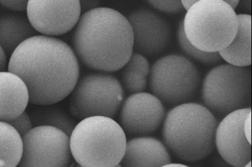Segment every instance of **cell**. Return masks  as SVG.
<instances>
[{"mask_svg": "<svg viewBox=\"0 0 252 167\" xmlns=\"http://www.w3.org/2000/svg\"><path fill=\"white\" fill-rule=\"evenodd\" d=\"M8 71L23 80L28 89L29 103L54 105L73 91L80 76V65L67 43L37 35L13 52Z\"/></svg>", "mask_w": 252, "mask_h": 167, "instance_id": "6da1fadb", "label": "cell"}, {"mask_svg": "<svg viewBox=\"0 0 252 167\" xmlns=\"http://www.w3.org/2000/svg\"><path fill=\"white\" fill-rule=\"evenodd\" d=\"M72 44L83 65L104 73L122 69L134 53L133 33L127 17L110 8L82 13Z\"/></svg>", "mask_w": 252, "mask_h": 167, "instance_id": "7a4b0ae2", "label": "cell"}, {"mask_svg": "<svg viewBox=\"0 0 252 167\" xmlns=\"http://www.w3.org/2000/svg\"><path fill=\"white\" fill-rule=\"evenodd\" d=\"M218 123L217 117L200 103L176 106L166 113L162 125L163 143L178 159L199 161L215 150Z\"/></svg>", "mask_w": 252, "mask_h": 167, "instance_id": "3957f363", "label": "cell"}, {"mask_svg": "<svg viewBox=\"0 0 252 167\" xmlns=\"http://www.w3.org/2000/svg\"><path fill=\"white\" fill-rule=\"evenodd\" d=\"M73 160L82 167H116L125 155L127 137L118 123L102 116L78 123L69 136Z\"/></svg>", "mask_w": 252, "mask_h": 167, "instance_id": "277c9868", "label": "cell"}, {"mask_svg": "<svg viewBox=\"0 0 252 167\" xmlns=\"http://www.w3.org/2000/svg\"><path fill=\"white\" fill-rule=\"evenodd\" d=\"M184 33L192 46L205 53H218L228 47L237 33L235 11L222 0H200L182 20Z\"/></svg>", "mask_w": 252, "mask_h": 167, "instance_id": "5b68a950", "label": "cell"}, {"mask_svg": "<svg viewBox=\"0 0 252 167\" xmlns=\"http://www.w3.org/2000/svg\"><path fill=\"white\" fill-rule=\"evenodd\" d=\"M201 99L215 116L224 117L236 110L251 108V69L229 64L213 67L202 81Z\"/></svg>", "mask_w": 252, "mask_h": 167, "instance_id": "8992f818", "label": "cell"}, {"mask_svg": "<svg viewBox=\"0 0 252 167\" xmlns=\"http://www.w3.org/2000/svg\"><path fill=\"white\" fill-rule=\"evenodd\" d=\"M149 86L152 94L165 105L174 107L191 102L201 85V74L190 59L170 54L151 67Z\"/></svg>", "mask_w": 252, "mask_h": 167, "instance_id": "52a82bcc", "label": "cell"}, {"mask_svg": "<svg viewBox=\"0 0 252 167\" xmlns=\"http://www.w3.org/2000/svg\"><path fill=\"white\" fill-rule=\"evenodd\" d=\"M121 83L109 73H92L78 79L70 94L69 111L79 120L95 116L113 119L125 100Z\"/></svg>", "mask_w": 252, "mask_h": 167, "instance_id": "ba28073f", "label": "cell"}, {"mask_svg": "<svg viewBox=\"0 0 252 167\" xmlns=\"http://www.w3.org/2000/svg\"><path fill=\"white\" fill-rule=\"evenodd\" d=\"M19 167H70L73 157L69 136L57 128L35 126L22 137Z\"/></svg>", "mask_w": 252, "mask_h": 167, "instance_id": "9c48e42d", "label": "cell"}, {"mask_svg": "<svg viewBox=\"0 0 252 167\" xmlns=\"http://www.w3.org/2000/svg\"><path fill=\"white\" fill-rule=\"evenodd\" d=\"M119 121L126 135L145 137L156 132L165 120V105L152 93L132 94L121 106Z\"/></svg>", "mask_w": 252, "mask_h": 167, "instance_id": "30bf717a", "label": "cell"}, {"mask_svg": "<svg viewBox=\"0 0 252 167\" xmlns=\"http://www.w3.org/2000/svg\"><path fill=\"white\" fill-rule=\"evenodd\" d=\"M132 33L135 53L146 58L158 56L170 44L172 29L168 20L154 10L140 8L127 17Z\"/></svg>", "mask_w": 252, "mask_h": 167, "instance_id": "8fae6325", "label": "cell"}, {"mask_svg": "<svg viewBox=\"0 0 252 167\" xmlns=\"http://www.w3.org/2000/svg\"><path fill=\"white\" fill-rule=\"evenodd\" d=\"M28 18L37 33L48 37L65 34L77 25L80 1H28Z\"/></svg>", "mask_w": 252, "mask_h": 167, "instance_id": "7c38bea8", "label": "cell"}, {"mask_svg": "<svg viewBox=\"0 0 252 167\" xmlns=\"http://www.w3.org/2000/svg\"><path fill=\"white\" fill-rule=\"evenodd\" d=\"M251 108L236 110L218 123L215 147L222 159L233 167H244L251 162L252 145L244 132V122Z\"/></svg>", "mask_w": 252, "mask_h": 167, "instance_id": "4fadbf2b", "label": "cell"}, {"mask_svg": "<svg viewBox=\"0 0 252 167\" xmlns=\"http://www.w3.org/2000/svg\"><path fill=\"white\" fill-rule=\"evenodd\" d=\"M172 163L163 141L154 137H134L127 141L121 167H161Z\"/></svg>", "mask_w": 252, "mask_h": 167, "instance_id": "5bb4252c", "label": "cell"}, {"mask_svg": "<svg viewBox=\"0 0 252 167\" xmlns=\"http://www.w3.org/2000/svg\"><path fill=\"white\" fill-rule=\"evenodd\" d=\"M29 103V91L23 80L10 72H0V122L14 120L26 111Z\"/></svg>", "mask_w": 252, "mask_h": 167, "instance_id": "9a60e30c", "label": "cell"}, {"mask_svg": "<svg viewBox=\"0 0 252 167\" xmlns=\"http://www.w3.org/2000/svg\"><path fill=\"white\" fill-rule=\"evenodd\" d=\"M238 28L232 42L219 54L228 64L249 67L252 64V16L237 15Z\"/></svg>", "mask_w": 252, "mask_h": 167, "instance_id": "2e32d148", "label": "cell"}, {"mask_svg": "<svg viewBox=\"0 0 252 167\" xmlns=\"http://www.w3.org/2000/svg\"><path fill=\"white\" fill-rule=\"evenodd\" d=\"M28 17L8 14L0 17V46L6 54L13 52L26 40L37 35Z\"/></svg>", "mask_w": 252, "mask_h": 167, "instance_id": "e0dca14e", "label": "cell"}, {"mask_svg": "<svg viewBox=\"0 0 252 167\" xmlns=\"http://www.w3.org/2000/svg\"><path fill=\"white\" fill-rule=\"evenodd\" d=\"M123 69L121 84L124 89L131 94L145 91L151 69L147 58L134 52Z\"/></svg>", "mask_w": 252, "mask_h": 167, "instance_id": "ac0fdd59", "label": "cell"}, {"mask_svg": "<svg viewBox=\"0 0 252 167\" xmlns=\"http://www.w3.org/2000/svg\"><path fill=\"white\" fill-rule=\"evenodd\" d=\"M37 106L29 113L33 127L50 126L71 136L77 124L66 112L55 104Z\"/></svg>", "mask_w": 252, "mask_h": 167, "instance_id": "d6986e66", "label": "cell"}, {"mask_svg": "<svg viewBox=\"0 0 252 167\" xmlns=\"http://www.w3.org/2000/svg\"><path fill=\"white\" fill-rule=\"evenodd\" d=\"M23 152L22 137L10 124L0 122V167H17Z\"/></svg>", "mask_w": 252, "mask_h": 167, "instance_id": "ffe728a7", "label": "cell"}, {"mask_svg": "<svg viewBox=\"0 0 252 167\" xmlns=\"http://www.w3.org/2000/svg\"><path fill=\"white\" fill-rule=\"evenodd\" d=\"M177 39L180 48L185 55L198 62L204 65H215L221 60L219 53H205L190 44L184 33L182 20L178 28Z\"/></svg>", "mask_w": 252, "mask_h": 167, "instance_id": "44dd1931", "label": "cell"}, {"mask_svg": "<svg viewBox=\"0 0 252 167\" xmlns=\"http://www.w3.org/2000/svg\"><path fill=\"white\" fill-rule=\"evenodd\" d=\"M146 3L155 10L168 14H177L184 10L181 1H147Z\"/></svg>", "mask_w": 252, "mask_h": 167, "instance_id": "7402d4cb", "label": "cell"}, {"mask_svg": "<svg viewBox=\"0 0 252 167\" xmlns=\"http://www.w3.org/2000/svg\"><path fill=\"white\" fill-rule=\"evenodd\" d=\"M8 124L17 131L21 137L33 128L31 117L29 113L26 111Z\"/></svg>", "mask_w": 252, "mask_h": 167, "instance_id": "603a6c76", "label": "cell"}, {"mask_svg": "<svg viewBox=\"0 0 252 167\" xmlns=\"http://www.w3.org/2000/svg\"><path fill=\"white\" fill-rule=\"evenodd\" d=\"M0 4L4 7L16 12H27L28 1H0Z\"/></svg>", "mask_w": 252, "mask_h": 167, "instance_id": "cb8c5ba5", "label": "cell"}, {"mask_svg": "<svg viewBox=\"0 0 252 167\" xmlns=\"http://www.w3.org/2000/svg\"><path fill=\"white\" fill-rule=\"evenodd\" d=\"M80 4L81 12L84 13L100 7L101 2L98 1H80Z\"/></svg>", "mask_w": 252, "mask_h": 167, "instance_id": "d4e9b609", "label": "cell"}, {"mask_svg": "<svg viewBox=\"0 0 252 167\" xmlns=\"http://www.w3.org/2000/svg\"><path fill=\"white\" fill-rule=\"evenodd\" d=\"M252 112H250L244 122V132L247 140L251 143L252 139Z\"/></svg>", "mask_w": 252, "mask_h": 167, "instance_id": "484cf974", "label": "cell"}, {"mask_svg": "<svg viewBox=\"0 0 252 167\" xmlns=\"http://www.w3.org/2000/svg\"><path fill=\"white\" fill-rule=\"evenodd\" d=\"M6 64H7V57L6 52L0 46V72L5 71Z\"/></svg>", "mask_w": 252, "mask_h": 167, "instance_id": "4316f807", "label": "cell"}, {"mask_svg": "<svg viewBox=\"0 0 252 167\" xmlns=\"http://www.w3.org/2000/svg\"><path fill=\"white\" fill-rule=\"evenodd\" d=\"M181 4L184 10L188 11L197 1L192 0V1H181Z\"/></svg>", "mask_w": 252, "mask_h": 167, "instance_id": "83f0119b", "label": "cell"}, {"mask_svg": "<svg viewBox=\"0 0 252 167\" xmlns=\"http://www.w3.org/2000/svg\"><path fill=\"white\" fill-rule=\"evenodd\" d=\"M241 4L242 6V8L245 9L247 11H249L251 12V0H249V1H240L239 4Z\"/></svg>", "mask_w": 252, "mask_h": 167, "instance_id": "f1b7e54d", "label": "cell"}, {"mask_svg": "<svg viewBox=\"0 0 252 167\" xmlns=\"http://www.w3.org/2000/svg\"><path fill=\"white\" fill-rule=\"evenodd\" d=\"M224 1L226 2V3L228 4V5L235 11L236 8L238 7V5H239L240 3V1H238V0L237 1H227V0H224Z\"/></svg>", "mask_w": 252, "mask_h": 167, "instance_id": "f546056e", "label": "cell"}, {"mask_svg": "<svg viewBox=\"0 0 252 167\" xmlns=\"http://www.w3.org/2000/svg\"><path fill=\"white\" fill-rule=\"evenodd\" d=\"M161 167H190L186 166V165H184V164L171 163V164H169L168 165H166V166H164Z\"/></svg>", "mask_w": 252, "mask_h": 167, "instance_id": "4dcf8cb0", "label": "cell"}, {"mask_svg": "<svg viewBox=\"0 0 252 167\" xmlns=\"http://www.w3.org/2000/svg\"><path fill=\"white\" fill-rule=\"evenodd\" d=\"M244 167H252V162L246 165V166H245Z\"/></svg>", "mask_w": 252, "mask_h": 167, "instance_id": "1f68e13d", "label": "cell"}, {"mask_svg": "<svg viewBox=\"0 0 252 167\" xmlns=\"http://www.w3.org/2000/svg\"><path fill=\"white\" fill-rule=\"evenodd\" d=\"M75 167H81V166H78V164H76ZM121 167V166H119H119H117V167Z\"/></svg>", "mask_w": 252, "mask_h": 167, "instance_id": "d6a6232c", "label": "cell"}]
</instances>
